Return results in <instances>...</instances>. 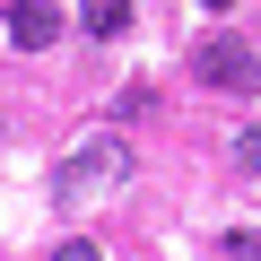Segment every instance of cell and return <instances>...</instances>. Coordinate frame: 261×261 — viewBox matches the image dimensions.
I'll return each instance as SVG.
<instances>
[{
	"instance_id": "1",
	"label": "cell",
	"mask_w": 261,
	"mask_h": 261,
	"mask_svg": "<svg viewBox=\"0 0 261 261\" xmlns=\"http://www.w3.org/2000/svg\"><path fill=\"white\" fill-rule=\"evenodd\" d=\"M130 183V148L122 140H79L61 166H53V200L61 209H87L96 192H122Z\"/></svg>"
},
{
	"instance_id": "2",
	"label": "cell",
	"mask_w": 261,
	"mask_h": 261,
	"mask_svg": "<svg viewBox=\"0 0 261 261\" xmlns=\"http://www.w3.org/2000/svg\"><path fill=\"white\" fill-rule=\"evenodd\" d=\"M192 79H209V87H226V96H261V53L235 44V35H218V44L192 53Z\"/></svg>"
},
{
	"instance_id": "3",
	"label": "cell",
	"mask_w": 261,
	"mask_h": 261,
	"mask_svg": "<svg viewBox=\"0 0 261 261\" xmlns=\"http://www.w3.org/2000/svg\"><path fill=\"white\" fill-rule=\"evenodd\" d=\"M53 35H61V9H53V0H9V44L18 53H53Z\"/></svg>"
},
{
	"instance_id": "4",
	"label": "cell",
	"mask_w": 261,
	"mask_h": 261,
	"mask_svg": "<svg viewBox=\"0 0 261 261\" xmlns=\"http://www.w3.org/2000/svg\"><path fill=\"white\" fill-rule=\"evenodd\" d=\"M79 27H87L96 44H113V35L130 27V0H79Z\"/></svg>"
},
{
	"instance_id": "5",
	"label": "cell",
	"mask_w": 261,
	"mask_h": 261,
	"mask_svg": "<svg viewBox=\"0 0 261 261\" xmlns=\"http://www.w3.org/2000/svg\"><path fill=\"white\" fill-rule=\"evenodd\" d=\"M53 261H105V252H96L87 235H70V244H53Z\"/></svg>"
},
{
	"instance_id": "6",
	"label": "cell",
	"mask_w": 261,
	"mask_h": 261,
	"mask_svg": "<svg viewBox=\"0 0 261 261\" xmlns=\"http://www.w3.org/2000/svg\"><path fill=\"white\" fill-rule=\"evenodd\" d=\"M226 261H261V235H226Z\"/></svg>"
},
{
	"instance_id": "7",
	"label": "cell",
	"mask_w": 261,
	"mask_h": 261,
	"mask_svg": "<svg viewBox=\"0 0 261 261\" xmlns=\"http://www.w3.org/2000/svg\"><path fill=\"white\" fill-rule=\"evenodd\" d=\"M235 157H244V166L261 174V130H244V140H235Z\"/></svg>"
},
{
	"instance_id": "8",
	"label": "cell",
	"mask_w": 261,
	"mask_h": 261,
	"mask_svg": "<svg viewBox=\"0 0 261 261\" xmlns=\"http://www.w3.org/2000/svg\"><path fill=\"white\" fill-rule=\"evenodd\" d=\"M200 9H235V0H200Z\"/></svg>"
}]
</instances>
